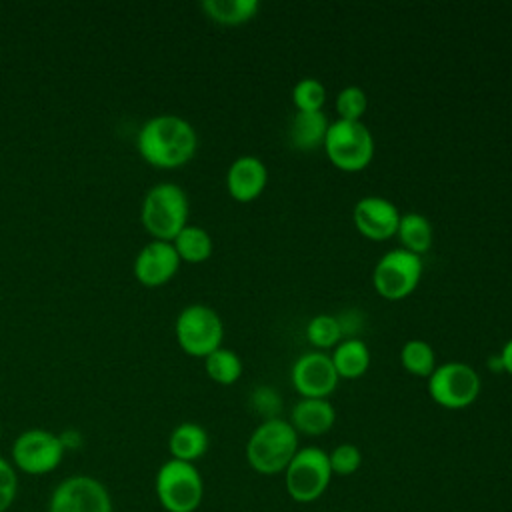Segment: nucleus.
<instances>
[{
	"label": "nucleus",
	"mask_w": 512,
	"mask_h": 512,
	"mask_svg": "<svg viewBox=\"0 0 512 512\" xmlns=\"http://www.w3.org/2000/svg\"><path fill=\"white\" fill-rule=\"evenodd\" d=\"M136 146L140 156L156 168H180L198 148L194 126L176 114H160L142 124Z\"/></svg>",
	"instance_id": "obj_1"
},
{
	"label": "nucleus",
	"mask_w": 512,
	"mask_h": 512,
	"mask_svg": "<svg viewBox=\"0 0 512 512\" xmlns=\"http://www.w3.org/2000/svg\"><path fill=\"white\" fill-rule=\"evenodd\" d=\"M298 452V432L288 420L266 418L246 442V460L258 474L274 476L286 470Z\"/></svg>",
	"instance_id": "obj_2"
},
{
	"label": "nucleus",
	"mask_w": 512,
	"mask_h": 512,
	"mask_svg": "<svg viewBox=\"0 0 512 512\" xmlns=\"http://www.w3.org/2000/svg\"><path fill=\"white\" fill-rule=\"evenodd\" d=\"M140 222L154 240L172 242L188 224V196L174 182L152 186L140 208Z\"/></svg>",
	"instance_id": "obj_3"
},
{
	"label": "nucleus",
	"mask_w": 512,
	"mask_h": 512,
	"mask_svg": "<svg viewBox=\"0 0 512 512\" xmlns=\"http://www.w3.org/2000/svg\"><path fill=\"white\" fill-rule=\"evenodd\" d=\"M154 492L166 512H196L204 498V480L194 464L170 458L156 472Z\"/></svg>",
	"instance_id": "obj_4"
},
{
	"label": "nucleus",
	"mask_w": 512,
	"mask_h": 512,
	"mask_svg": "<svg viewBox=\"0 0 512 512\" xmlns=\"http://www.w3.org/2000/svg\"><path fill=\"white\" fill-rule=\"evenodd\" d=\"M328 160L346 172L362 170L374 156V138L362 120H340L328 124L324 138Z\"/></svg>",
	"instance_id": "obj_5"
},
{
	"label": "nucleus",
	"mask_w": 512,
	"mask_h": 512,
	"mask_svg": "<svg viewBox=\"0 0 512 512\" xmlns=\"http://www.w3.org/2000/svg\"><path fill=\"white\" fill-rule=\"evenodd\" d=\"M332 476L328 452L318 446L298 448L284 470L286 492L300 504L314 502L326 492Z\"/></svg>",
	"instance_id": "obj_6"
},
{
	"label": "nucleus",
	"mask_w": 512,
	"mask_h": 512,
	"mask_svg": "<svg viewBox=\"0 0 512 512\" xmlns=\"http://www.w3.org/2000/svg\"><path fill=\"white\" fill-rule=\"evenodd\" d=\"M178 346L196 358H206L222 346L224 326L218 312L206 304L186 306L174 324Z\"/></svg>",
	"instance_id": "obj_7"
},
{
	"label": "nucleus",
	"mask_w": 512,
	"mask_h": 512,
	"mask_svg": "<svg viewBox=\"0 0 512 512\" xmlns=\"http://www.w3.org/2000/svg\"><path fill=\"white\" fill-rule=\"evenodd\" d=\"M480 376L466 362H444L428 376L430 398L448 410H460L470 406L480 394Z\"/></svg>",
	"instance_id": "obj_8"
},
{
	"label": "nucleus",
	"mask_w": 512,
	"mask_h": 512,
	"mask_svg": "<svg viewBox=\"0 0 512 512\" xmlns=\"http://www.w3.org/2000/svg\"><path fill=\"white\" fill-rule=\"evenodd\" d=\"M12 464L28 476H44L56 470L64 458V442L44 428L24 430L12 444Z\"/></svg>",
	"instance_id": "obj_9"
},
{
	"label": "nucleus",
	"mask_w": 512,
	"mask_h": 512,
	"mask_svg": "<svg viewBox=\"0 0 512 512\" xmlns=\"http://www.w3.org/2000/svg\"><path fill=\"white\" fill-rule=\"evenodd\" d=\"M420 276L422 256L398 246L378 258L372 270V284L380 296L388 300H400L418 286Z\"/></svg>",
	"instance_id": "obj_10"
},
{
	"label": "nucleus",
	"mask_w": 512,
	"mask_h": 512,
	"mask_svg": "<svg viewBox=\"0 0 512 512\" xmlns=\"http://www.w3.org/2000/svg\"><path fill=\"white\" fill-rule=\"evenodd\" d=\"M48 512H114L108 488L94 476L64 478L50 494Z\"/></svg>",
	"instance_id": "obj_11"
},
{
	"label": "nucleus",
	"mask_w": 512,
	"mask_h": 512,
	"mask_svg": "<svg viewBox=\"0 0 512 512\" xmlns=\"http://www.w3.org/2000/svg\"><path fill=\"white\" fill-rule=\"evenodd\" d=\"M290 380L302 398H326L338 386L340 376L328 352L310 350L294 360Z\"/></svg>",
	"instance_id": "obj_12"
},
{
	"label": "nucleus",
	"mask_w": 512,
	"mask_h": 512,
	"mask_svg": "<svg viewBox=\"0 0 512 512\" xmlns=\"http://www.w3.org/2000/svg\"><path fill=\"white\" fill-rule=\"evenodd\" d=\"M352 220L360 234L370 240H388L400 222L398 206L384 196H362L352 208Z\"/></svg>",
	"instance_id": "obj_13"
},
{
	"label": "nucleus",
	"mask_w": 512,
	"mask_h": 512,
	"mask_svg": "<svg viewBox=\"0 0 512 512\" xmlns=\"http://www.w3.org/2000/svg\"><path fill=\"white\" fill-rule=\"evenodd\" d=\"M180 268V258L172 242L152 240L148 242L134 260V276L140 284L156 288L166 284Z\"/></svg>",
	"instance_id": "obj_14"
},
{
	"label": "nucleus",
	"mask_w": 512,
	"mask_h": 512,
	"mask_svg": "<svg viewBox=\"0 0 512 512\" xmlns=\"http://www.w3.org/2000/svg\"><path fill=\"white\" fill-rule=\"evenodd\" d=\"M268 182L266 164L252 154L238 156L226 172V188L238 202H250L258 198Z\"/></svg>",
	"instance_id": "obj_15"
},
{
	"label": "nucleus",
	"mask_w": 512,
	"mask_h": 512,
	"mask_svg": "<svg viewBox=\"0 0 512 512\" xmlns=\"http://www.w3.org/2000/svg\"><path fill=\"white\" fill-rule=\"evenodd\" d=\"M336 410L326 398H300L290 412V424L298 434L320 436L334 426Z\"/></svg>",
	"instance_id": "obj_16"
},
{
	"label": "nucleus",
	"mask_w": 512,
	"mask_h": 512,
	"mask_svg": "<svg viewBox=\"0 0 512 512\" xmlns=\"http://www.w3.org/2000/svg\"><path fill=\"white\" fill-rule=\"evenodd\" d=\"M328 118L322 110L302 112L298 110L288 124V140L298 150H314L324 144L328 132Z\"/></svg>",
	"instance_id": "obj_17"
},
{
	"label": "nucleus",
	"mask_w": 512,
	"mask_h": 512,
	"mask_svg": "<svg viewBox=\"0 0 512 512\" xmlns=\"http://www.w3.org/2000/svg\"><path fill=\"white\" fill-rule=\"evenodd\" d=\"M208 432L196 422L178 424L168 436V452L170 458L194 464L208 450Z\"/></svg>",
	"instance_id": "obj_18"
},
{
	"label": "nucleus",
	"mask_w": 512,
	"mask_h": 512,
	"mask_svg": "<svg viewBox=\"0 0 512 512\" xmlns=\"http://www.w3.org/2000/svg\"><path fill=\"white\" fill-rule=\"evenodd\" d=\"M332 364L340 378H358L370 366V350L364 340L356 336L342 338L330 354Z\"/></svg>",
	"instance_id": "obj_19"
},
{
	"label": "nucleus",
	"mask_w": 512,
	"mask_h": 512,
	"mask_svg": "<svg viewBox=\"0 0 512 512\" xmlns=\"http://www.w3.org/2000/svg\"><path fill=\"white\" fill-rule=\"evenodd\" d=\"M396 236L400 240V248L422 256L432 246L434 230L430 220L424 214L406 212V214H400Z\"/></svg>",
	"instance_id": "obj_20"
},
{
	"label": "nucleus",
	"mask_w": 512,
	"mask_h": 512,
	"mask_svg": "<svg viewBox=\"0 0 512 512\" xmlns=\"http://www.w3.org/2000/svg\"><path fill=\"white\" fill-rule=\"evenodd\" d=\"M200 8L214 22L236 26L252 20L260 8V2L258 0H204Z\"/></svg>",
	"instance_id": "obj_21"
},
{
	"label": "nucleus",
	"mask_w": 512,
	"mask_h": 512,
	"mask_svg": "<svg viewBox=\"0 0 512 512\" xmlns=\"http://www.w3.org/2000/svg\"><path fill=\"white\" fill-rule=\"evenodd\" d=\"M172 246L180 258V262L200 264L212 254V238L210 234L194 224H186L178 236L172 240Z\"/></svg>",
	"instance_id": "obj_22"
},
{
	"label": "nucleus",
	"mask_w": 512,
	"mask_h": 512,
	"mask_svg": "<svg viewBox=\"0 0 512 512\" xmlns=\"http://www.w3.org/2000/svg\"><path fill=\"white\" fill-rule=\"evenodd\" d=\"M204 368L206 374L216 382V384H234L242 376V360L240 356L230 350V348H216L204 358Z\"/></svg>",
	"instance_id": "obj_23"
},
{
	"label": "nucleus",
	"mask_w": 512,
	"mask_h": 512,
	"mask_svg": "<svg viewBox=\"0 0 512 512\" xmlns=\"http://www.w3.org/2000/svg\"><path fill=\"white\" fill-rule=\"evenodd\" d=\"M400 362L404 370L416 376H430L434 372L436 364V354L434 348L420 338H410L402 344L400 348Z\"/></svg>",
	"instance_id": "obj_24"
},
{
	"label": "nucleus",
	"mask_w": 512,
	"mask_h": 512,
	"mask_svg": "<svg viewBox=\"0 0 512 512\" xmlns=\"http://www.w3.org/2000/svg\"><path fill=\"white\" fill-rule=\"evenodd\" d=\"M306 338L318 350H326L336 346L344 338V330L338 316L332 314H316L306 324Z\"/></svg>",
	"instance_id": "obj_25"
},
{
	"label": "nucleus",
	"mask_w": 512,
	"mask_h": 512,
	"mask_svg": "<svg viewBox=\"0 0 512 512\" xmlns=\"http://www.w3.org/2000/svg\"><path fill=\"white\" fill-rule=\"evenodd\" d=\"M292 102L302 112L322 110L326 102V88L318 78H312V76L300 78L292 88Z\"/></svg>",
	"instance_id": "obj_26"
},
{
	"label": "nucleus",
	"mask_w": 512,
	"mask_h": 512,
	"mask_svg": "<svg viewBox=\"0 0 512 512\" xmlns=\"http://www.w3.org/2000/svg\"><path fill=\"white\" fill-rule=\"evenodd\" d=\"M334 106L340 120H362L368 106V96L360 86L350 84L336 94Z\"/></svg>",
	"instance_id": "obj_27"
},
{
	"label": "nucleus",
	"mask_w": 512,
	"mask_h": 512,
	"mask_svg": "<svg viewBox=\"0 0 512 512\" xmlns=\"http://www.w3.org/2000/svg\"><path fill=\"white\" fill-rule=\"evenodd\" d=\"M328 462H330V470L336 476H350L354 474L360 464H362V452L356 444L344 442L338 444L330 454H328Z\"/></svg>",
	"instance_id": "obj_28"
},
{
	"label": "nucleus",
	"mask_w": 512,
	"mask_h": 512,
	"mask_svg": "<svg viewBox=\"0 0 512 512\" xmlns=\"http://www.w3.org/2000/svg\"><path fill=\"white\" fill-rule=\"evenodd\" d=\"M18 496V472L14 464L0 456V512L12 508Z\"/></svg>",
	"instance_id": "obj_29"
},
{
	"label": "nucleus",
	"mask_w": 512,
	"mask_h": 512,
	"mask_svg": "<svg viewBox=\"0 0 512 512\" xmlns=\"http://www.w3.org/2000/svg\"><path fill=\"white\" fill-rule=\"evenodd\" d=\"M500 362H502V370H506L512 376V338L506 340V344L500 350Z\"/></svg>",
	"instance_id": "obj_30"
},
{
	"label": "nucleus",
	"mask_w": 512,
	"mask_h": 512,
	"mask_svg": "<svg viewBox=\"0 0 512 512\" xmlns=\"http://www.w3.org/2000/svg\"><path fill=\"white\" fill-rule=\"evenodd\" d=\"M0 438H2V424H0Z\"/></svg>",
	"instance_id": "obj_31"
}]
</instances>
